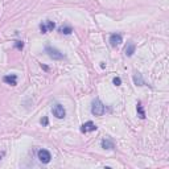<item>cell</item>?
Segmentation results:
<instances>
[{"instance_id": "obj_1", "label": "cell", "mask_w": 169, "mask_h": 169, "mask_svg": "<svg viewBox=\"0 0 169 169\" xmlns=\"http://www.w3.org/2000/svg\"><path fill=\"white\" fill-rule=\"evenodd\" d=\"M104 112H106L104 104L102 103L99 99L93 100V103H91V114L95 115V116H102Z\"/></svg>"}, {"instance_id": "obj_2", "label": "cell", "mask_w": 169, "mask_h": 169, "mask_svg": "<svg viewBox=\"0 0 169 169\" xmlns=\"http://www.w3.org/2000/svg\"><path fill=\"white\" fill-rule=\"evenodd\" d=\"M45 52L48 53V55L50 57V58H53V59H62L63 58L62 53L59 52L58 49L52 48V46H46V48H45Z\"/></svg>"}, {"instance_id": "obj_3", "label": "cell", "mask_w": 169, "mask_h": 169, "mask_svg": "<svg viewBox=\"0 0 169 169\" xmlns=\"http://www.w3.org/2000/svg\"><path fill=\"white\" fill-rule=\"evenodd\" d=\"M37 156H38V160H40L42 164H48V162H50V160H52L50 152L46 151V149H40V151L37 152Z\"/></svg>"}, {"instance_id": "obj_4", "label": "cell", "mask_w": 169, "mask_h": 169, "mask_svg": "<svg viewBox=\"0 0 169 169\" xmlns=\"http://www.w3.org/2000/svg\"><path fill=\"white\" fill-rule=\"evenodd\" d=\"M52 112L57 119H63V118L66 116V111L61 104H55V106L52 108Z\"/></svg>"}, {"instance_id": "obj_5", "label": "cell", "mask_w": 169, "mask_h": 169, "mask_svg": "<svg viewBox=\"0 0 169 169\" xmlns=\"http://www.w3.org/2000/svg\"><path fill=\"white\" fill-rule=\"evenodd\" d=\"M97 126L94 124L93 122H86L85 124H82V127H81V131L83 132V134H86V132H93V131H97Z\"/></svg>"}, {"instance_id": "obj_6", "label": "cell", "mask_w": 169, "mask_h": 169, "mask_svg": "<svg viewBox=\"0 0 169 169\" xmlns=\"http://www.w3.org/2000/svg\"><path fill=\"white\" fill-rule=\"evenodd\" d=\"M122 36L119 35V33H114V35H111L110 36V42L112 46H118V45H120L122 44Z\"/></svg>"}, {"instance_id": "obj_7", "label": "cell", "mask_w": 169, "mask_h": 169, "mask_svg": "<svg viewBox=\"0 0 169 169\" xmlns=\"http://www.w3.org/2000/svg\"><path fill=\"white\" fill-rule=\"evenodd\" d=\"M3 81L5 83H8V85H11V86H16L17 85V77L15 75V74H11V75H5L3 78Z\"/></svg>"}, {"instance_id": "obj_8", "label": "cell", "mask_w": 169, "mask_h": 169, "mask_svg": "<svg viewBox=\"0 0 169 169\" xmlns=\"http://www.w3.org/2000/svg\"><path fill=\"white\" fill-rule=\"evenodd\" d=\"M102 147H103L104 149H114L115 148L114 143L111 142V140H108V139H104V140H102Z\"/></svg>"}, {"instance_id": "obj_9", "label": "cell", "mask_w": 169, "mask_h": 169, "mask_svg": "<svg viewBox=\"0 0 169 169\" xmlns=\"http://www.w3.org/2000/svg\"><path fill=\"white\" fill-rule=\"evenodd\" d=\"M134 53H135V45L132 44V42H130V44L126 46V55H127V57H131Z\"/></svg>"}, {"instance_id": "obj_10", "label": "cell", "mask_w": 169, "mask_h": 169, "mask_svg": "<svg viewBox=\"0 0 169 169\" xmlns=\"http://www.w3.org/2000/svg\"><path fill=\"white\" fill-rule=\"evenodd\" d=\"M134 82H135V85H138V86H143V85H144V81H143L142 75H140L139 73H135V75H134Z\"/></svg>"}, {"instance_id": "obj_11", "label": "cell", "mask_w": 169, "mask_h": 169, "mask_svg": "<svg viewBox=\"0 0 169 169\" xmlns=\"http://www.w3.org/2000/svg\"><path fill=\"white\" fill-rule=\"evenodd\" d=\"M59 32H61L62 35H70V33L73 32V29H71V27H67V25H65V27L59 28Z\"/></svg>"}, {"instance_id": "obj_12", "label": "cell", "mask_w": 169, "mask_h": 169, "mask_svg": "<svg viewBox=\"0 0 169 169\" xmlns=\"http://www.w3.org/2000/svg\"><path fill=\"white\" fill-rule=\"evenodd\" d=\"M45 27H46V31L48 32H52L53 29H54V23H53V21H50V20H46L45 21Z\"/></svg>"}, {"instance_id": "obj_13", "label": "cell", "mask_w": 169, "mask_h": 169, "mask_svg": "<svg viewBox=\"0 0 169 169\" xmlns=\"http://www.w3.org/2000/svg\"><path fill=\"white\" fill-rule=\"evenodd\" d=\"M138 112H139V115H140V118L144 119V118H145V112H144V110H143V106H142L140 102L138 103Z\"/></svg>"}, {"instance_id": "obj_14", "label": "cell", "mask_w": 169, "mask_h": 169, "mask_svg": "<svg viewBox=\"0 0 169 169\" xmlns=\"http://www.w3.org/2000/svg\"><path fill=\"white\" fill-rule=\"evenodd\" d=\"M16 48L19 49V50H23V48H24V42L23 41H16Z\"/></svg>"}, {"instance_id": "obj_15", "label": "cell", "mask_w": 169, "mask_h": 169, "mask_svg": "<svg viewBox=\"0 0 169 169\" xmlns=\"http://www.w3.org/2000/svg\"><path fill=\"white\" fill-rule=\"evenodd\" d=\"M112 82H114V85H115V86H120L122 79H120V78H119V77H115V78H114V81H112Z\"/></svg>"}, {"instance_id": "obj_16", "label": "cell", "mask_w": 169, "mask_h": 169, "mask_svg": "<svg viewBox=\"0 0 169 169\" xmlns=\"http://www.w3.org/2000/svg\"><path fill=\"white\" fill-rule=\"evenodd\" d=\"M40 29H41V33H48L46 27H45V23H41V24H40Z\"/></svg>"}, {"instance_id": "obj_17", "label": "cell", "mask_w": 169, "mask_h": 169, "mask_svg": "<svg viewBox=\"0 0 169 169\" xmlns=\"http://www.w3.org/2000/svg\"><path fill=\"white\" fill-rule=\"evenodd\" d=\"M48 123H49L48 118H46V116H44V118L41 119V124H42V126H48Z\"/></svg>"}, {"instance_id": "obj_18", "label": "cell", "mask_w": 169, "mask_h": 169, "mask_svg": "<svg viewBox=\"0 0 169 169\" xmlns=\"http://www.w3.org/2000/svg\"><path fill=\"white\" fill-rule=\"evenodd\" d=\"M0 160H1V156H0Z\"/></svg>"}]
</instances>
